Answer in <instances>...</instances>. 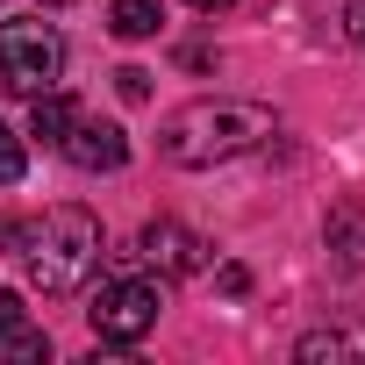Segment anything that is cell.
I'll list each match as a JSON object with an SVG mask.
<instances>
[{"label":"cell","instance_id":"1","mask_svg":"<svg viewBox=\"0 0 365 365\" xmlns=\"http://www.w3.org/2000/svg\"><path fill=\"white\" fill-rule=\"evenodd\" d=\"M279 136V115L265 101H237V93H208V101H187L165 115V165L179 172H208V165H230V158H251Z\"/></svg>","mask_w":365,"mask_h":365},{"label":"cell","instance_id":"2","mask_svg":"<svg viewBox=\"0 0 365 365\" xmlns=\"http://www.w3.org/2000/svg\"><path fill=\"white\" fill-rule=\"evenodd\" d=\"M15 258L29 272V287L43 301H72L93 272H101V222L86 208H43V222H22L15 237Z\"/></svg>","mask_w":365,"mask_h":365},{"label":"cell","instance_id":"3","mask_svg":"<svg viewBox=\"0 0 365 365\" xmlns=\"http://www.w3.org/2000/svg\"><path fill=\"white\" fill-rule=\"evenodd\" d=\"M65 72V36L51 22H0V93H51Z\"/></svg>","mask_w":365,"mask_h":365},{"label":"cell","instance_id":"4","mask_svg":"<svg viewBox=\"0 0 365 365\" xmlns=\"http://www.w3.org/2000/svg\"><path fill=\"white\" fill-rule=\"evenodd\" d=\"M158 315H165V287L158 279H108L93 294V308H86L101 344H143L158 329Z\"/></svg>","mask_w":365,"mask_h":365},{"label":"cell","instance_id":"5","mask_svg":"<svg viewBox=\"0 0 365 365\" xmlns=\"http://www.w3.org/2000/svg\"><path fill=\"white\" fill-rule=\"evenodd\" d=\"M79 172H122L129 165V136H122V122H108V115H72V129H65V143H58Z\"/></svg>","mask_w":365,"mask_h":365},{"label":"cell","instance_id":"6","mask_svg":"<svg viewBox=\"0 0 365 365\" xmlns=\"http://www.w3.org/2000/svg\"><path fill=\"white\" fill-rule=\"evenodd\" d=\"M136 258H150L165 279H187V272L208 265V244H201L194 230H179V222H150V230L136 237Z\"/></svg>","mask_w":365,"mask_h":365},{"label":"cell","instance_id":"7","mask_svg":"<svg viewBox=\"0 0 365 365\" xmlns=\"http://www.w3.org/2000/svg\"><path fill=\"white\" fill-rule=\"evenodd\" d=\"M51 358V329L22 308V294L0 287V365H43Z\"/></svg>","mask_w":365,"mask_h":365},{"label":"cell","instance_id":"8","mask_svg":"<svg viewBox=\"0 0 365 365\" xmlns=\"http://www.w3.org/2000/svg\"><path fill=\"white\" fill-rule=\"evenodd\" d=\"M108 29H115L122 43L158 36V29H165V0H115V8H108Z\"/></svg>","mask_w":365,"mask_h":365},{"label":"cell","instance_id":"9","mask_svg":"<svg viewBox=\"0 0 365 365\" xmlns=\"http://www.w3.org/2000/svg\"><path fill=\"white\" fill-rule=\"evenodd\" d=\"M72 115H79V108H72V101L51 86V93H36V101H29V136L58 150V143H65V129H72Z\"/></svg>","mask_w":365,"mask_h":365},{"label":"cell","instance_id":"10","mask_svg":"<svg viewBox=\"0 0 365 365\" xmlns=\"http://www.w3.org/2000/svg\"><path fill=\"white\" fill-rule=\"evenodd\" d=\"M29 172V150H22V136L0 122V187H15V179Z\"/></svg>","mask_w":365,"mask_h":365},{"label":"cell","instance_id":"11","mask_svg":"<svg viewBox=\"0 0 365 365\" xmlns=\"http://www.w3.org/2000/svg\"><path fill=\"white\" fill-rule=\"evenodd\" d=\"M358 244H365V215L336 208V251H344V265H358Z\"/></svg>","mask_w":365,"mask_h":365},{"label":"cell","instance_id":"12","mask_svg":"<svg viewBox=\"0 0 365 365\" xmlns=\"http://www.w3.org/2000/svg\"><path fill=\"white\" fill-rule=\"evenodd\" d=\"M351 336H301V358H351Z\"/></svg>","mask_w":365,"mask_h":365},{"label":"cell","instance_id":"13","mask_svg":"<svg viewBox=\"0 0 365 365\" xmlns=\"http://www.w3.org/2000/svg\"><path fill=\"white\" fill-rule=\"evenodd\" d=\"M115 86H122V101H150V72H143V65H122Z\"/></svg>","mask_w":365,"mask_h":365},{"label":"cell","instance_id":"14","mask_svg":"<svg viewBox=\"0 0 365 365\" xmlns=\"http://www.w3.org/2000/svg\"><path fill=\"white\" fill-rule=\"evenodd\" d=\"M344 29H351V43L365 51V0H351V8H344Z\"/></svg>","mask_w":365,"mask_h":365},{"label":"cell","instance_id":"15","mask_svg":"<svg viewBox=\"0 0 365 365\" xmlns=\"http://www.w3.org/2000/svg\"><path fill=\"white\" fill-rule=\"evenodd\" d=\"M15 237H22V222H15V215H0V251H15Z\"/></svg>","mask_w":365,"mask_h":365},{"label":"cell","instance_id":"16","mask_svg":"<svg viewBox=\"0 0 365 365\" xmlns=\"http://www.w3.org/2000/svg\"><path fill=\"white\" fill-rule=\"evenodd\" d=\"M187 8H201V15H222V8H237V0H187Z\"/></svg>","mask_w":365,"mask_h":365}]
</instances>
